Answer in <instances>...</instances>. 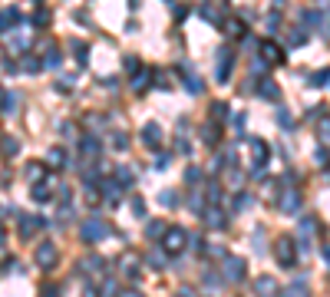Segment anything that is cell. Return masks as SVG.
<instances>
[{
    "mask_svg": "<svg viewBox=\"0 0 330 297\" xmlns=\"http://www.w3.org/2000/svg\"><path fill=\"white\" fill-rule=\"evenodd\" d=\"M188 241H192V238H188V234H185V228H178V225L165 228V234H162V248H165L168 254H182Z\"/></svg>",
    "mask_w": 330,
    "mask_h": 297,
    "instance_id": "1",
    "label": "cell"
},
{
    "mask_svg": "<svg viewBox=\"0 0 330 297\" xmlns=\"http://www.w3.org/2000/svg\"><path fill=\"white\" fill-rule=\"evenodd\" d=\"M102 234H106V221L96 218V215H93V218H86L83 225H79V238H83V244H96Z\"/></svg>",
    "mask_w": 330,
    "mask_h": 297,
    "instance_id": "2",
    "label": "cell"
},
{
    "mask_svg": "<svg viewBox=\"0 0 330 297\" xmlns=\"http://www.w3.org/2000/svg\"><path fill=\"white\" fill-rule=\"evenodd\" d=\"M274 254H277V261H281V267H294L297 264V248L291 238H277L274 241Z\"/></svg>",
    "mask_w": 330,
    "mask_h": 297,
    "instance_id": "3",
    "label": "cell"
},
{
    "mask_svg": "<svg viewBox=\"0 0 330 297\" xmlns=\"http://www.w3.org/2000/svg\"><path fill=\"white\" fill-rule=\"evenodd\" d=\"M33 261H36V267H43V271H50L56 264V248L53 241H43V244H36V251H33Z\"/></svg>",
    "mask_w": 330,
    "mask_h": 297,
    "instance_id": "4",
    "label": "cell"
},
{
    "mask_svg": "<svg viewBox=\"0 0 330 297\" xmlns=\"http://www.w3.org/2000/svg\"><path fill=\"white\" fill-rule=\"evenodd\" d=\"M231 46H221L218 50V73H215V79L218 83H228V76H231Z\"/></svg>",
    "mask_w": 330,
    "mask_h": 297,
    "instance_id": "5",
    "label": "cell"
},
{
    "mask_svg": "<svg viewBox=\"0 0 330 297\" xmlns=\"http://www.w3.org/2000/svg\"><path fill=\"white\" fill-rule=\"evenodd\" d=\"M122 188H126V185H122L119 178H106V182L99 185V192H102V198H106L109 205H116V201L122 198Z\"/></svg>",
    "mask_w": 330,
    "mask_h": 297,
    "instance_id": "6",
    "label": "cell"
},
{
    "mask_svg": "<svg viewBox=\"0 0 330 297\" xmlns=\"http://www.w3.org/2000/svg\"><path fill=\"white\" fill-rule=\"evenodd\" d=\"M244 274H248V271H244L241 258H225V277H228L231 284H234V281H244Z\"/></svg>",
    "mask_w": 330,
    "mask_h": 297,
    "instance_id": "7",
    "label": "cell"
},
{
    "mask_svg": "<svg viewBox=\"0 0 330 297\" xmlns=\"http://www.w3.org/2000/svg\"><path fill=\"white\" fill-rule=\"evenodd\" d=\"M142 145H149V149H159V145H162V129H159L155 122H145L142 126Z\"/></svg>",
    "mask_w": 330,
    "mask_h": 297,
    "instance_id": "8",
    "label": "cell"
},
{
    "mask_svg": "<svg viewBox=\"0 0 330 297\" xmlns=\"http://www.w3.org/2000/svg\"><path fill=\"white\" fill-rule=\"evenodd\" d=\"M277 208L284 211V215H297V208H300V195L287 188L284 195H281V201H277Z\"/></svg>",
    "mask_w": 330,
    "mask_h": 297,
    "instance_id": "9",
    "label": "cell"
},
{
    "mask_svg": "<svg viewBox=\"0 0 330 297\" xmlns=\"http://www.w3.org/2000/svg\"><path fill=\"white\" fill-rule=\"evenodd\" d=\"M248 145H251L254 165H264V162H267V155H271V149H267V142H261V139H248Z\"/></svg>",
    "mask_w": 330,
    "mask_h": 297,
    "instance_id": "10",
    "label": "cell"
},
{
    "mask_svg": "<svg viewBox=\"0 0 330 297\" xmlns=\"http://www.w3.org/2000/svg\"><path fill=\"white\" fill-rule=\"evenodd\" d=\"M46 221L43 218H36V215H27V218H20V238H30L36 228H43Z\"/></svg>",
    "mask_w": 330,
    "mask_h": 297,
    "instance_id": "11",
    "label": "cell"
},
{
    "mask_svg": "<svg viewBox=\"0 0 330 297\" xmlns=\"http://www.w3.org/2000/svg\"><path fill=\"white\" fill-rule=\"evenodd\" d=\"M165 254H168L165 248H162V251H159V248H152V251L145 254V264H149L152 271H162V267H165Z\"/></svg>",
    "mask_w": 330,
    "mask_h": 297,
    "instance_id": "12",
    "label": "cell"
},
{
    "mask_svg": "<svg viewBox=\"0 0 330 297\" xmlns=\"http://www.w3.org/2000/svg\"><path fill=\"white\" fill-rule=\"evenodd\" d=\"M10 23H20V10H17V7L0 13V33H10Z\"/></svg>",
    "mask_w": 330,
    "mask_h": 297,
    "instance_id": "13",
    "label": "cell"
},
{
    "mask_svg": "<svg viewBox=\"0 0 330 297\" xmlns=\"http://www.w3.org/2000/svg\"><path fill=\"white\" fill-rule=\"evenodd\" d=\"M69 50H73V60H76L79 66H86V63H89V46H86V43L73 40V43H69Z\"/></svg>",
    "mask_w": 330,
    "mask_h": 297,
    "instance_id": "14",
    "label": "cell"
},
{
    "mask_svg": "<svg viewBox=\"0 0 330 297\" xmlns=\"http://www.w3.org/2000/svg\"><path fill=\"white\" fill-rule=\"evenodd\" d=\"M258 96L267 99V102H277V96H281V93H277V86L271 83V79H264L261 86H258Z\"/></svg>",
    "mask_w": 330,
    "mask_h": 297,
    "instance_id": "15",
    "label": "cell"
},
{
    "mask_svg": "<svg viewBox=\"0 0 330 297\" xmlns=\"http://www.w3.org/2000/svg\"><path fill=\"white\" fill-rule=\"evenodd\" d=\"M79 152L96 155L99 152V139H96V135H83V139H79Z\"/></svg>",
    "mask_w": 330,
    "mask_h": 297,
    "instance_id": "16",
    "label": "cell"
},
{
    "mask_svg": "<svg viewBox=\"0 0 330 297\" xmlns=\"http://www.w3.org/2000/svg\"><path fill=\"white\" fill-rule=\"evenodd\" d=\"M201 218H205V225H211V228H225V225H228V221L221 218V211H218V208H208L205 215H201Z\"/></svg>",
    "mask_w": 330,
    "mask_h": 297,
    "instance_id": "17",
    "label": "cell"
},
{
    "mask_svg": "<svg viewBox=\"0 0 330 297\" xmlns=\"http://www.w3.org/2000/svg\"><path fill=\"white\" fill-rule=\"evenodd\" d=\"M182 86H185L192 96H198V93H201V79H198L195 73H188V76H182Z\"/></svg>",
    "mask_w": 330,
    "mask_h": 297,
    "instance_id": "18",
    "label": "cell"
},
{
    "mask_svg": "<svg viewBox=\"0 0 330 297\" xmlns=\"http://www.w3.org/2000/svg\"><path fill=\"white\" fill-rule=\"evenodd\" d=\"M254 287H258L261 294H274V291H277V281H274V277H258V281H254Z\"/></svg>",
    "mask_w": 330,
    "mask_h": 297,
    "instance_id": "19",
    "label": "cell"
},
{
    "mask_svg": "<svg viewBox=\"0 0 330 297\" xmlns=\"http://www.w3.org/2000/svg\"><path fill=\"white\" fill-rule=\"evenodd\" d=\"M264 56H267V63H281V60H284V56H281V46H274L271 40L264 43Z\"/></svg>",
    "mask_w": 330,
    "mask_h": 297,
    "instance_id": "20",
    "label": "cell"
},
{
    "mask_svg": "<svg viewBox=\"0 0 330 297\" xmlns=\"http://www.w3.org/2000/svg\"><path fill=\"white\" fill-rule=\"evenodd\" d=\"M60 60H63V56H60V50H56V46H46V53H43V66H60Z\"/></svg>",
    "mask_w": 330,
    "mask_h": 297,
    "instance_id": "21",
    "label": "cell"
},
{
    "mask_svg": "<svg viewBox=\"0 0 330 297\" xmlns=\"http://www.w3.org/2000/svg\"><path fill=\"white\" fill-rule=\"evenodd\" d=\"M129 208H132V215H135V218H145V201H142V195H132L129 198Z\"/></svg>",
    "mask_w": 330,
    "mask_h": 297,
    "instance_id": "22",
    "label": "cell"
},
{
    "mask_svg": "<svg viewBox=\"0 0 330 297\" xmlns=\"http://www.w3.org/2000/svg\"><path fill=\"white\" fill-rule=\"evenodd\" d=\"M20 69H23V73H40V69H43V63H40V60H33V56H23Z\"/></svg>",
    "mask_w": 330,
    "mask_h": 297,
    "instance_id": "23",
    "label": "cell"
},
{
    "mask_svg": "<svg viewBox=\"0 0 330 297\" xmlns=\"http://www.w3.org/2000/svg\"><path fill=\"white\" fill-rule=\"evenodd\" d=\"M201 139H205L208 145H215V142H218V126H211V122H208V126H201Z\"/></svg>",
    "mask_w": 330,
    "mask_h": 297,
    "instance_id": "24",
    "label": "cell"
},
{
    "mask_svg": "<svg viewBox=\"0 0 330 297\" xmlns=\"http://www.w3.org/2000/svg\"><path fill=\"white\" fill-rule=\"evenodd\" d=\"M152 76V73H149V69H139V76L132 79V89H135V93H145V86H149V83H145V79Z\"/></svg>",
    "mask_w": 330,
    "mask_h": 297,
    "instance_id": "25",
    "label": "cell"
},
{
    "mask_svg": "<svg viewBox=\"0 0 330 297\" xmlns=\"http://www.w3.org/2000/svg\"><path fill=\"white\" fill-rule=\"evenodd\" d=\"M122 274L126 277H139V261H135V258H126V261H122Z\"/></svg>",
    "mask_w": 330,
    "mask_h": 297,
    "instance_id": "26",
    "label": "cell"
},
{
    "mask_svg": "<svg viewBox=\"0 0 330 297\" xmlns=\"http://www.w3.org/2000/svg\"><path fill=\"white\" fill-rule=\"evenodd\" d=\"M50 165H56V168L69 165V162H66V152H63V149H50Z\"/></svg>",
    "mask_w": 330,
    "mask_h": 297,
    "instance_id": "27",
    "label": "cell"
},
{
    "mask_svg": "<svg viewBox=\"0 0 330 297\" xmlns=\"http://www.w3.org/2000/svg\"><path fill=\"white\" fill-rule=\"evenodd\" d=\"M27 178H30V182H40V178H43V165L30 162V165H27Z\"/></svg>",
    "mask_w": 330,
    "mask_h": 297,
    "instance_id": "28",
    "label": "cell"
},
{
    "mask_svg": "<svg viewBox=\"0 0 330 297\" xmlns=\"http://www.w3.org/2000/svg\"><path fill=\"white\" fill-rule=\"evenodd\" d=\"M145 234H149V238H159V234H165V225L162 221H149V225H145Z\"/></svg>",
    "mask_w": 330,
    "mask_h": 297,
    "instance_id": "29",
    "label": "cell"
},
{
    "mask_svg": "<svg viewBox=\"0 0 330 297\" xmlns=\"http://www.w3.org/2000/svg\"><path fill=\"white\" fill-rule=\"evenodd\" d=\"M304 20H307L310 27H324V13H320V10H307V13H304Z\"/></svg>",
    "mask_w": 330,
    "mask_h": 297,
    "instance_id": "30",
    "label": "cell"
},
{
    "mask_svg": "<svg viewBox=\"0 0 330 297\" xmlns=\"http://www.w3.org/2000/svg\"><path fill=\"white\" fill-rule=\"evenodd\" d=\"M185 182H188V185H195V182H201V168H195V165H188V168H185Z\"/></svg>",
    "mask_w": 330,
    "mask_h": 297,
    "instance_id": "31",
    "label": "cell"
},
{
    "mask_svg": "<svg viewBox=\"0 0 330 297\" xmlns=\"http://www.w3.org/2000/svg\"><path fill=\"white\" fill-rule=\"evenodd\" d=\"M327 79H330V69H320V73L310 76V86H327Z\"/></svg>",
    "mask_w": 330,
    "mask_h": 297,
    "instance_id": "32",
    "label": "cell"
},
{
    "mask_svg": "<svg viewBox=\"0 0 330 297\" xmlns=\"http://www.w3.org/2000/svg\"><path fill=\"white\" fill-rule=\"evenodd\" d=\"M17 102H20L17 93H7V96H3V112H17Z\"/></svg>",
    "mask_w": 330,
    "mask_h": 297,
    "instance_id": "33",
    "label": "cell"
},
{
    "mask_svg": "<svg viewBox=\"0 0 330 297\" xmlns=\"http://www.w3.org/2000/svg\"><path fill=\"white\" fill-rule=\"evenodd\" d=\"M205 195H208L211 201H218V198H221V185H218V182H208V185H205Z\"/></svg>",
    "mask_w": 330,
    "mask_h": 297,
    "instance_id": "34",
    "label": "cell"
},
{
    "mask_svg": "<svg viewBox=\"0 0 330 297\" xmlns=\"http://www.w3.org/2000/svg\"><path fill=\"white\" fill-rule=\"evenodd\" d=\"M248 205H251V195H234V201H231V208H234V211L248 208Z\"/></svg>",
    "mask_w": 330,
    "mask_h": 297,
    "instance_id": "35",
    "label": "cell"
},
{
    "mask_svg": "<svg viewBox=\"0 0 330 297\" xmlns=\"http://www.w3.org/2000/svg\"><path fill=\"white\" fill-rule=\"evenodd\" d=\"M83 267H86V271H106V261H102V258H89Z\"/></svg>",
    "mask_w": 330,
    "mask_h": 297,
    "instance_id": "36",
    "label": "cell"
},
{
    "mask_svg": "<svg viewBox=\"0 0 330 297\" xmlns=\"http://www.w3.org/2000/svg\"><path fill=\"white\" fill-rule=\"evenodd\" d=\"M33 198H36V201H50V192H46V185H40V182H36V185H33Z\"/></svg>",
    "mask_w": 330,
    "mask_h": 297,
    "instance_id": "37",
    "label": "cell"
},
{
    "mask_svg": "<svg viewBox=\"0 0 330 297\" xmlns=\"http://www.w3.org/2000/svg\"><path fill=\"white\" fill-rule=\"evenodd\" d=\"M116 178H119V182H122L126 188H129V185H132V178H135V175H132V168H119V172H116Z\"/></svg>",
    "mask_w": 330,
    "mask_h": 297,
    "instance_id": "38",
    "label": "cell"
},
{
    "mask_svg": "<svg viewBox=\"0 0 330 297\" xmlns=\"http://www.w3.org/2000/svg\"><path fill=\"white\" fill-rule=\"evenodd\" d=\"M122 66H126L129 73H139V69H142V63H139L135 56H126V60H122Z\"/></svg>",
    "mask_w": 330,
    "mask_h": 297,
    "instance_id": "39",
    "label": "cell"
},
{
    "mask_svg": "<svg viewBox=\"0 0 330 297\" xmlns=\"http://www.w3.org/2000/svg\"><path fill=\"white\" fill-rule=\"evenodd\" d=\"M152 168H155V172H165V168H168V155H155V162H152Z\"/></svg>",
    "mask_w": 330,
    "mask_h": 297,
    "instance_id": "40",
    "label": "cell"
},
{
    "mask_svg": "<svg viewBox=\"0 0 330 297\" xmlns=\"http://www.w3.org/2000/svg\"><path fill=\"white\" fill-rule=\"evenodd\" d=\"M287 40H291V46H300V43H304V40H307V33L294 30V33H287Z\"/></svg>",
    "mask_w": 330,
    "mask_h": 297,
    "instance_id": "41",
    "label": "cell"
},
{
    "mask_svg": "<svg viewBox=\"0 0 330 297\" xmlns=\"http://www.w3.org/2000/svg\"><path fill=\"white\" fill-rule=\"evenodd\" d=\"M112 145H116V149H126V145H129L126 132H112Z\"/></svg>",
    "mask_w": 330,
    "mask_h": 297,
    "instance_id": "42",
    "label": "cell"
},
{
    "mask_svg": "<svg viewBox=\"0 0 330 297\" xmlns=\"http://www.w3.org/2000/svg\"><path fill=\"white\" fill-rule=\"evenodd\" d=\"M320 139H324V142H330V119H327V116L320 119Z\"/></svg>",
    "mask_w": 330,
    "mask_h": 297,
    "instance_id": "43",
    "label": "cell"
},
{
    "mask_svg": "<svg viewBox=\"0 0 330 297\" xmlns=\"http://www.w3.org/2000/svg\"><path fill=\"white\" fill-rule=\"evenodd\" d=\"M225 112H228L225 102H215V106H211V116H215V119H225Z\"/></svg>",
    "mask_w": 330,
    "mask_h": 297,
    "instance_id": "44",
    "label": "cell"
},
{
    "mask_svg": "<svg viewBox=\"0 0 330 297\" xmlns=\"http://www.w3.org/2000/svg\"><path fill=\"white\" fill-rule=\"evenodd\" d=\"M17 149H20L17 139H3V152H7V155H17Z\"/></svg>",
    "mask_w": 330,
    "mask_h": 297,
    "instance_id": "45",
    "label": "cell"
},
{
    "mask_svg": "<svg viewBox=\"0 0 330 297\" xmlns=\"http://www.w3.org/2000/svg\"><path fill=\"white\" fill-rule=\"evenodd\" d=\"M33 23H36V27H46V23H50V13H46V10H40L36 17H33Z\"/></svg>",
    "mask_w": 330,
    "mask_h": 297,
    "instance_id": "46",
    "label": "cell"
},
{
    "mask_svg": "<svg viewBox=\"0 0 330 297\" xmlns=\"http://www.w3.org/2000/svg\"><path fill=\"white\" fill-rule=\"evenodd\" d=\"M162 205L165 208H172V205H175V192H162Z\"/></svg>",
    "mask_w": 330,
    "mask_h": 297,
    "instance_id": "47",
    "label": "cell"
},
{
    "mask_svg": "<svg viewBox=\"0 0 330 297\" xmlns=\"http://www.w3.org/2000/svg\"><path fill=\"white\" fill-rule=\"evenodd\" d=\"M201 17H205V20H218V10H215V7H201Z\"/></svg>",
    "mask_w": 330,
    "mask_h": 297,
    "instance_id": "48",
    "label": "cell"
},
{
    "mask_svg": "<svg viewBox=\"0 0 330 297\" xmlns=\"http://www.w3.org/2000/svg\"><path fill=\"white\" fill-rule=\"evenodd\" d=\"M175 149H178L182 155H188V152H192V145H188V139H178V142H175Z\"/></svg>",
    "mask_w": 330,
    "mask_h": 297,
    "instance_id": "49",
    "label": "cell"
},
{
    "mask_svg": "<svg viewBox=\"0 0 330 297\" xmlns=\"http://www.w3.org/2000/svg\"><path fill=\"white\" fill-rule=\"evenodd\" d=\"M69 198H73V192H69V185H60V201H63V205H66Z\"/></svg>",
    "mask_w": 330,
    "mask_h": 297,
    "instance_id": "50",
    "label": "cell"
},
{
    "mask_svg": "<svg viewBox=\"0 0 330 297\" xmlns=\"http://www.w3.org/2000/svg\"><path fill=\"white\" fill-rule=\"evenodd\" d=\"M304 287H307V281H304V277H297L294 284H291V291H294V294H300V291H304Z\"/></svg>",
    "mask_w": 330,
    "mask_h": 297,
    "instance_id": "51",
    "label": "cell"
},
{
    "mask_svg": "<svg viewBox=\"0 0 330 297\" xmlns=\"http://www.w3.org/2000/svg\"><path fill=\"white\" fill-rule=\"evenodd\" d=\"M188 208H192V211H201V201H198V195L188 198Z\"/></svg>",
    "mask_w": 330,
    "mask_h": 297,
    "instance_id": "52",
    "label": "cell"
},
{
    "mask_svg": "<svg viewBox=\"0 0 330 297\" xmlns=\"http://www.w3.org/2000/svg\"><path fill=\"white\" fill-rule=\"evenodd\" d=\"M277 122H281V126H284V129H287V126H291V116H287V112L281 109V112H277Z\"/></svg>",
    "mask_w": 330,
    "mask_h": 297,
    "instance_id": "53",
    "label": "cell"
},
{
    "mask_svg": "<svg viewBox=\"0 0 330 297\" xmlns=\"http://www.w3.org/2000/svg\"><path fill=\"white\" fill-rule=\"evenodd\" d=\"M201 281H205V287H215V284H218V277L211 274V271H208V274H205V277H201Z\"/></svg>",
    "mask_w": 330,
    "mask_h": 297,
    "instance_id": "54",
    "label": "cell"
},
{
    "mask_svg": "<svg viewBox=\"0 0 330 297\" xmlns=\"http://www.w3.org/2000/svg\"><path fill=\"white\" fill-rule=\"evenodd\" d=\"M73 132H76V129H73V126H69V122H63V135H66V139H76V135H73Z\"/></svg>",
    "mask_w": 330,
    "mask_h": 297,
    "instance_id": "55",
    "label": "cell"
},
{
    "mask_svg": "<svg viewBox=\"0 0 330 297\" xmlns=\"http://www.w3.org/2000/svg\"><path fill=\"white\" fill-rule=\"evenodd\" d=\"M228 33H238V36H241L244 27H241V23H228Z\"/></svg>",
    "mask_w": 330,
    "mask_h": 297,
    "instance_id": "56",
    "label": "cell"
},
{
    "mask_svg": "<svg viewBox=\"0 0 330 297\" xmlns=\"http://www.w3.org/2000/svg\"><path fill=\"white\" fill-rule=\"evenodd\" d=\"M208 254H215V258H225V251H221L218 244H208Z\"/></svg>",
    "mask_w": 330,
    "mask_h": 297,
    "instance_id": "57",
    "label": "cell"
},
{
    "mask_svg": "<svg viewBox=\"0 0 330 297\" xmlns=\"http://www.w3.org/2000/svg\"><path fill=\"white\" fill-rule=\"evenodd\" d=\"M0 248H3V228H0Z\"/></svg>",
    "mask_w": 330,
    "mask_h": 297,
    "instance_id": "58",
    "label": "cell"
}]
</instances>
